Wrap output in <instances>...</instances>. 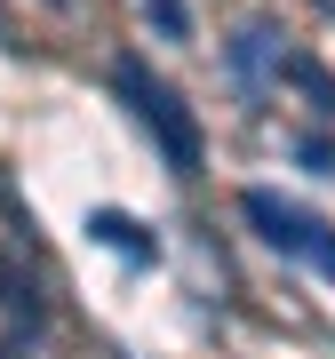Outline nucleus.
Listing matches in <instances>:
<instances>
[{"mask_svg":"<svg viewBox=\"0 0 335 359\" xmlns=\"http://www.w3.org/2000/svg\"><path fill=\"white\" fill-rule=\"evenodd\" d=\"M8 287H16V280H8V264H0V304H8Z\"/></svg>","mask_w":335,"mask_h":359,"instance_id":"0eeeda50","label":"nucleus"},{"mask_svg":"<svg viewBox=\"0 0 335 359\" xmlns=\"http://www.w3.org/2000/svg\"><path fill=\"white\" fill-rule=\"evenodd\" d=\"M88 240L112 248V256H128V264H160V231H144L128 208H88Z\"/></svg>","mask_w":335,"mask_h":359,"instance_id":"20e7f679","label":"nucleus"},{"mask_svg":"<svg viewBox=\"0 0 335 359\" xmlns=\"http://www.w3.org/2000/svg\"><path fill=\"white\" fill-rule=\"evenodd\" d=\"M144 16H152L160 40H192V8H184V0H144Z\"/></svg>","mask_w":335,"mask_h":359,"instance_id":"39448f33","label":"nucleus"},{"mask_svg":"<svg viewBox=\"0 0 335 359\" xmlns=\"http://www.w3.org/2000/svg\"><path fill=\"white\" fill-rule=\"evenodd\" d=\"M48 8H72V0H48Z\"/></svg>","mask_w":335,"mask_h":359,"instance_id":"6e6552de","label":"nucleus"},{"mask_svg":"<svg viewBox=\"0 0 335 359\" xmlns=\"http://www.w3.org/2000/svg\"><path fill=\"white\" fill-rule=\"evenodd\" d=\"M240 216L256 224V240L271 248V256H287V264H303V271H320V280H335V224H327V216H311V208L264 192V184H247V192H240Z\"/></svg>","mask_w":335,"mask_h":359,"instance_id":"f03ea898","label":"nucleus"},{"mask_svg":"<svg viewBox=\"0 0 335 359\" xmlns=\"http://www.w3.org/2000/svg\"><path fill=\"white\" fill-rule=\"evenodd\" d=\"M112 88H120V104L136 112V128L160 144V160L176 168V176H200V160H207L200 120L184 112V96L168 88V80H152V65H144V56H120V65H112Z\"/></svg>","mask_w":335,"mask_h":359,"instance_id":"f257e3e1","label":"nucleus"},{"mask_svg":"<svg viewBox=\"0 0 335 359\" xmlns=\"http://www.w3.org/2000/svg\"><path fill=\"white\" fill-rule=\"evenodd\" d=\"M296 160L311 168V176H335V144H327L320 128H311V136H296Z\"/></svg>","mask_w":335,"mask_h":359,"instance_id":"423d86ee","label":"nucleus"},{"mask_svg":"<svg viewBox=\"0 0 335 359\" xmlns=\"http://www.w3.org/2000/svg\"><path fill=\"white\" fill-rule=\"evenodd\" d=\"M224 65H232V80H240V96L247 104H264L271 88L287 80V40H280V25H240L232 32V48H224Z\"/></svg>","mask_w":335,"mask_h":359,"instance_id":"7ed1b4c3","label":"nucleus"}]
</instances>
